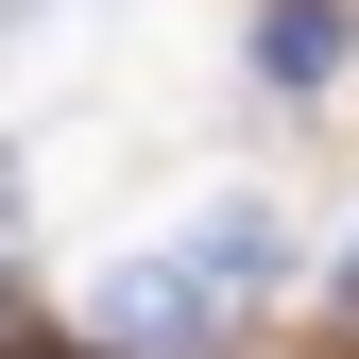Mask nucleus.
Masks as SVG:
<instances>
[{
    "label": "nucleus",
    "mask_w": 359,
    "mask_h": 359,
    "mask_svg": "<svg viewBox=\"0 0 359 359\" xmlns=\"http://www.w3.org/2000/svg\"><path fill=\"white\" fill-rule=\"evenodd\" d=\"M257 359H308V342H257Z\"/></svg>",
    "instance_id": "obj_5"
},
{
    "label": "nucleus",
    "mask_w": 359,
    "mask_h": 359,
    "mask_svg": "<svg viewBox=\"0 0 359 359\" xmlns=\"http://www.w3.org/2000/svg\"><path fill=\"white\" fill-rule=\"evenodd\" d=\"M0 240H18V154H0Z\"/></svg>",
    "instance_id": "obj_4"
},
{
    "label": "nucleus",
    "mask_w": 359,
    "mask_h": 359,
    "mask_svg": "<svg viewBox=\"0 0 359 359\" xmlns=\"http://www.w3.org/2000/svg\"><path fill=\"white\" fill-rule=\"evenodd\" d=\"M222 308H240V291H222L189 240H171V257H120V274L86 291V359H222Z\"/></svg>",
    "instance_id": "obj_1"
},
{
    "label": "nucleus",
    "mask_w": 359,
    "mask_h": 359,
    "mask_svg": "<svg viewBox=\"0 0 359 359\" xmlns=\"http://www.w3.org/2000/svg\"><path fill=\"white\" fill-rule=\"evenodd\" d=\"M342 52H359L342 0H257V86H291V103H308V86H342Z\"/></svg>",
    "instance_id": "obj_2"
},
{
    "label": "nucleus",
    "mask_w": 359,
    "mask_h": 359,
    "mask_svg": "<svg viewBox=\"0 0 359 359\" xmlns=\"http://www.w3.org/2000/svg\"><path fill=\"white\" fill-rule=\"evenodd\" d=\"M325 308H342V325H359V240H342V274H325Z\"/></svg>",
    "instance_id": "obj_3"
}]
</instances>
